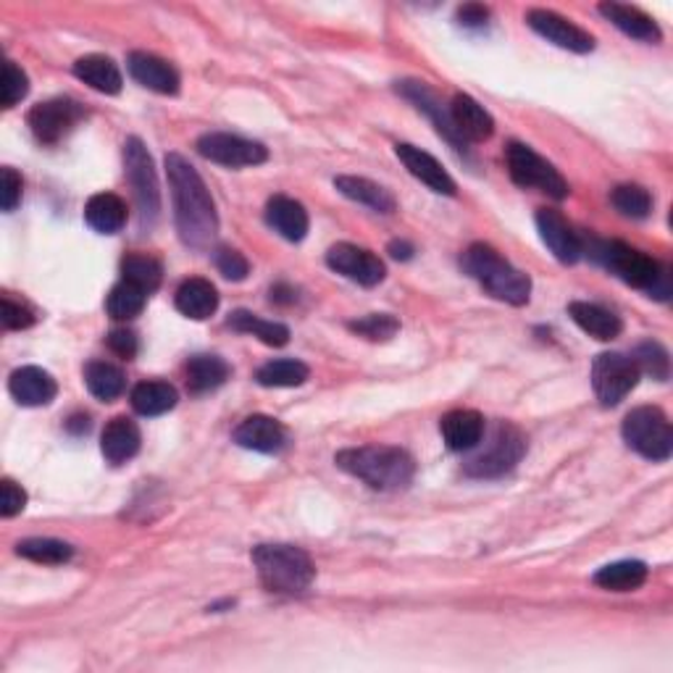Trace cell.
I'll return each mask as SVG.
<instances>
[{
    "label": "cell",
    "instance_id": "47",
    "mask_svg": "<svg viewBox=\"0 0 673 673\" xmlns=\"http://www.w3.org/2000/svg\"><path fill=\"white\" fill-rule=\"evenodd\" d=\"M37 321V316L32 314V308L24 303H14L9 295L3 297V327L5 329H29Z\"/></svg>",
    "mask_w": 673,
    "mask_h": 673
},
{
    "label": "cell",
    "instance_id": "31",
    "mask_svg": "<svg viewBox=\"0 0 673 673\" xmlns=\"http://www.w3.org/2000/svg\"><path fill=\"white\" fill-rule=\"evenodd\" d=\"M592 581L607 592H634L647 581V566L642 560L607 563L592 576Z\"/></svg>",
    "mask_w": 673,
    "mask_h": 673
},
{
    "label": "cell",
    "instance_id": "2",
    "mask_svg": "<svg viewBox=\"0 0 673 673\" xmlns=\"http://www.w3.org/2000/svg\"><path fill=\"white\" fill-rule=\"evenodd\" d=\"M334 463L345 474L366 482L371 489L398 492L405 489L416 476V461L403 448L394 445H364L336 452Z\"/></svg>",
    "mask_w": 673,
    "mask_h": 673
},
{
    "label": "cell",
    "instance_id": "39",
    "mask_svg": "<svg viewBox=\"0 0 673 673\" xmlns=\"http://www.w3.org/2000/svg\"><path fill=\"white\" fill-rule=\"evenodd\" d=\"M145 300H147V295L142 293L140 287H134V284L121 280L111 290V295H108L106 310H108V316H111V319H116V321H129V319H134V316L142 314V308H145Z\"/></svg>",
    "mask_w": 673,
    "mask_h": 673
},
{
    "label": "cell",
    "instance_id": "42",
    "mask_svg": "<svg viewBox=\"0 0 673 673\" xmlns=\"http://www.w3.org/2000/svg\"><path fill=\"white\" fill-rule=\"evenodd\" d=\"M351 332L371 342H387L400 332V321L392 314H368L364 319L351 321Z\"/></svg>",
    "mask_w": 673,
    "mask_h": 673
},
{
    "label": "cell",
    "instance_id": "40",
    "mask_svg": "<svg viewBox=\"0 0 673 673\" xmlns=\"http://www.w3.org/2000/svg\"><path fill=\"white\" fill-rule=\"evenodd\" d=\"M611 203L621 216L634 219V222H642L652 211L650 192L639 185H618L616 190L611 192Z\"/></svg>",
    "mask_w": 673,
    "mask_h": 673
},
{
    "label": "cell",
    "instance_id": "14",
    "mask_svg": "<svg viewBox=\"0 0 673 673\" xmlns=\"http://www.w3.org/2000/svg\"><path fill=\"white\" fill-rule=\"evenodd\" d=\"M527 24L536 35L545 37L547 43L558 45L563 50H571V54H589V50H594V37L587 29L568 22L566 16L555 14V11L532 9L527 14Z\"/></svg>",
    "mask_w": 673,
    "mask_h": 673
},
{
    "label": "cell",
    "instance_id": "37",
    "mask_svg": "<svg viewBox=\"0 0 673 673\" xmlns=\"http://www.w3.org/2000/svg\"><path fill=\"white\" fill-rule=\"evenodd\" d=\"M121 280L140 287L142 293L151 295L161 287V280H164V269L161 263L151 256H140V252H132L121 261Z\"/></svg>",
    "mask_w": 673,
    "mask_h": 673
},
{
    "label": "cell",
    "instance_id": "20",
    "mask_svg": "<svg viewBox=\"0 0 673 673\" xmlns=\"http://www.w3.org/2000/svg\"><path fill=\"white\" fill-rule=\"evenodd\" d=\"M235 442L245 450L256 452H280L287 445V429L271 416H248L243 424L235 429Z\"/></svg>",
    "mask_w": 673,
    "mask_h": 673
},
{
    "label": "cell",
    "instance_id": "25",
    "mask_svg": "<svg viewBox=\"0 0 673 673\" xmlns=\"http://www.w3.org/2000/svg\"><path fill=\"white\" fill-rule=\"evenodd\" d=\"M174 303H177V310L187 316V319L205 321L216 314L219 293L209 280L192 276V280L179 284L177 295H174Z\"/></svg>",
    "mask_w": 673,
    "mask_h": 673
},
{
    "label": "cell",
    "instance_id": "8",
    "mask_svg": "<svg viewBox=\"0 0 673 673\" xmlns=\"http://www.w3.org/2000/svg\"><path fill=\"white\" fill-rule=\"evenodd\" d=\"M125 168L129 187H132L134 203H138L140 211V224L153 226L161 211V190L153 158L140 138H129L125 142Z\"/></svg>",
    "mask_w": 673,
    "mask_h": 673
},
{
    "label": "cell",
    "instance_id": "27",
    "mask_svg": "<svg viewBox=\"0 0 673 673\" xmlns=\"http://www.w3.org/2000/svg\"><path fill=\"white\" fill-rule=\"evenodd\" d=\"M600 14H603L613 27L624 32V35L634 37V40H642V43L660 40V27L656 24V19L647 16L645 11L634 9V5L600 3Z\"/></svg>",
    "mask_w": 673,
    "mask_h": 673
},
{
    "label": "cell",
    "instance_id": "22",
    "mask_svg": "<svg viewBox=\"0 0 673 673\" xmlns=\"http://www.w3.org/2000/svg\"><path fill=\"white\" fill-rule=\"evenodd\" d=\"M452 125L465 142H484L495 134V119H492L487 108L482 103L471 98V95H456L450 106Z\"/></svg>",
    "mask_w": 673,
    "mask_h": 673
},
{
    "label": "cell",
    "instance_id": "26",
    "mask_svg": "<svg viewBox=\"0 0 673 673\" xmlns=\"http://www.w3.org/2000/svg\"><path fill=\"white\" fill-rule=\"evenodd\" d=\"M568 316H571L576 327L581 329V332H587L589 336H594V340L600 342H611L616 340L621 334V329H624V323L613 310H607L603 306H598V303H585V300H576L568 306Z\"/></svg>",
    "mask_w": 673,
    "mask_h": 673
},
{
    "label": "cell",
    "instance_id": "13",
    "mask_svg": "<svg viewBox=\"0 0 673 673\" xmlns=\"http://www.w3.org/2000/svg\"><path fill=\"white\" fill-rule=\"evenodd\" d=\"M82 116L84 111L76 101L54 98V101L37 103V106L29 111L27 121H29L32 134H35L37 140L45 142V145H54V142L67 138Z\"/></svg>",
    "mask_w": 673,
    "mask_h": 673
},
{
    "label": "cell",
    "instance_id": "24",
    "mask_svg": "<svg viewBox=\"0 0 673 673\" xmlns=\"http://www.w3.org/2000/svg\"><path fill=\"white\" fill-rule=\"evenodd\" d=\"M439 432H442L445 445L452 452H465L479 448L484 437V418L476 411H450L448 416L439 421Z\"/></svg>",
    "mask_w": 673,
    "mask_h": 673
},
{
    "label": "cell",
    "instance_id": "17",
    "mask_svg": "<svg viewBox=\"0 0 673 673\" xmlns=\"http://www.w3.org/2000/svg\"><path fill=\"white\" fill-rule=\"evenodd\" d=\"M127 69L134 82L142 84V87L153 90V93L158 95H177L179 84H182L179 71L174 69L172 63L153 54H145V50H134V54H129Z\"/></svg>",
    "mask_w": 673,
    "mask_h": 673
},
{
    "label": "cell",
    "instance_id": "45",
    "mask_svg": "<svg viewBox=\"0 0 673 673\" xmlns=\"http://www.w3.org/2000/svg\"><path fill=\"white\" fill-rule=\"evenodd\" d=\"M24 505H27V492H24L14 479H3V484H0V516L3 519H14L24 510Z\"/></svg>",
    "mask_w": 673,
    "mask_h": 673
},
{
    "label": "cell",
    "instance_id": "4",
    "mask_svg": "<svg viewBox=\"0 0 673 673\" xmlns=\"http://www.w3.org/2000/svg\"><path fill=\"white\" fill-rule=\"evenodd\" d=\"M463 269L497 300L508 306H527L532 295V280L513 263H508L492 245L474 243L463 252Z\"/></svg>",
    "mask_w": 673,
    "mask_h": 673
},
{
    "label": "cell",
    "instance_id": "28",
    "mask_svg": "<svg viewBox=\"0 0 673 673\" xmlns=\"http://www.w3.org/2000/svg\"><path fill=\"white\" fill-rule=\"evenodd\" d=\"M74 76L87 87L98 90L103 95H119L121 93V71L108 56H82L74 63Z\"/></svg>",
    "mask_w": 673,
    "mask_h": 673
},
{
    "label": "cell",
    "instance_id": "33",
    "mask_svg": "<svg viewBox=\"0 0 673 673\" xmlns=\"http://www.w3.org/2000/svg\"><path fill=\"white\" fill-rule=\"evenodd\" d=\"M229 364H226L224 358H219V355H196V358H190V364H187V387L196 394L219 390V387L229 379Z\"/></svg>",
    "mask_w": 673,
    "mask_h": 673
},
{
    "label": "cell",
    "instance_id": "10",
    "mask_svg": "<svg viewBox=\"0 0 673 673\" xmlns=\"http://www.w3.org/2000/svg\"><path fill=\"white\" fill-rule=\"evenodd\" d=\"M639 368L631 355L603 353L592 364V387L605 408L618 405L639 381Z\"/></svg>",
    "mask_w": 673,
    "mask_h": 673
},
{
    "label": "cell",
    "instance_id": "44",
    "mask_svg": "<svg viewBox=\"0 0 673 673\" xmlns=\"http://www.w3.org/2000/svg\"><path fill=\"white\" fill-rule=\"evenodd\" d=\"M213 261H216L219 274H222L224 280H229V282L248 280L250 263H248V258H245L239 250H235V248H216V252H213Z\"/></svg>",
    "mask_w": 673,
    "mask_h": 673
},
{
    "label": "cell",
    "instance_id": "11",
    "mask_svg": "<svg viewBox=\"0 0 673 673\" xmlns=\"http://www.w3.org/2000/svg\"><path fill=\"white\" fill-rule=\"evenodd\" d=\"M198 153L205 161L222 164L229 168H245V166H261L269 161L267 145L256 140H245L239 134L229 132H209L198 140Z\"/></svg>",
    "mask_w": 673,
    "mask_h": 673
},
{
    "label": "cell",
    "instance_id": "34",
    "mask_svg": "<svg viewBox=\"0 0 673 673\" xmlns=\"http://www.w3.org/2000/svg\"><path fill=\"white\" fill-rule=\"evenodd\" d=\"M229 327L235 329V332L258 336L263 345L271 347H282L290 342V329L284 327V323L261 319V316L250 314V310H235V314L229 316Z\"/></svg>",
    "mask_w": 673,
    "mask_h": 673
},
{
    "label": "cell",
    "instance_id": "3",
    "mask_svg": "<svg viewBox=\"0 0 673 673\" xmlns=\"http://www.w3.org/2000/svg\"><path fill=\"white\" fill-rule=\"evenodd\" d=\"M589 256L598 263H603L607 271L624 280L631 287L645 290L650 297L658 300H669L671 295V282L669 271L660 267L658 261H652L645 252L629 248V245L616 243V239H589Z\"/></svg>",
    "mask_w": 673,
    "mask_h": 673
},
{
    "label": "cell",
    "instance_id": "23",
    "mask_svg": "<svg viewBox=\"0 0 673 673\" xmlns=\"http://www.w3.org/2000/svg\"><path fill=\"white\" fill-rule=\"evenodd\" d=\"M267 222L287 243H300L308 235V211L295 198L274 196L267 203Z\"/></svg>",
    "mask_w": 673,
    "mask_h": 673
},
{
    "label": "cell",
    "instance_id": "36",
    "mask_svg": "<svg viewBox=\"0 0 673 673\" xmlns=\"http://www.w3.org/2000/svg\"><path fill=\"white\" fill-rule=\"evenodd\" d=\"M310 377V368L297 358H276L263 364L256 371V381L261 387H300Z\"/></svg>",
    "mask_w": 673,
    "mask_h": 673
},
{
    "label": "cell",
    "instance_id": "35",
    "mask_svg": "<svg viewBox=\"0 0 673 673\" xmlns=\"http://www.w3.org/2000/svg\"><path fill=\"white\" fill-rule=\"evenodd\" d=\"M84 385H87V390L98 400H103V403H111V400L125 392L127 379L119 366L108 364V361H93V364H87V368H84Z\"/></svg>",
    "mask_w": 673,
    "mask_h": 673
},
{
    "label": "cell",
    "instance_id": "50",
    "mask_svg": "<svg viewBox=\"0 0 673 673\" xmlns=\"http://www.w3.org/2000/svg\"><path fill=\"white\" fill-rule=\"evenodd\" d=\"M413 245L405 243V239H394V243H390V256L398 258V261H411L413 258Z\"/></svg>",
    "mask_w": 673,
    "mask_h": 673
},
{
    "label": "cell",
    "instance_id": "32",
    "mask_svg": "<svg viewBox=\"0 0 673 673\" xmlns=\"http://www.w3.org/2000/svg\"><path fill=\"white\" fill-rule=\"evenodd\" d=\"M179 394L174 390L168 381H140L138 387L132 390V408L140 413V416H164V413L172 411L177 405Z\"/></svg>",
    "mask_w": 673,
    "mask_h": 673
},
{
    "label": "cell",
    "instance_id": "7",
    "mask_svg": "<svg viewBox=\"0 0 673 673\" xmlns=\"http://www.w3.org/2000/svg\"><path fill=\"white\" fill-rule=\"evenodd\" d=\"M505 161H508L510 179L523 190H540L553 200H566L568 192H571L558 168L523 142H510L508 151H505Z\"/></svg>",
    "mask_w": 673,
    "mask_h": 673
},
{
    "label": "cell",
    "instance_id": "43",
    "mask_svg": "<svg viewBox=\"0 0 673 673\" xmlns=\"http://www.w3.org/2000/svg\"><path fill=\"white\" fill-rule=\"evenodd\" d=\"M29 93V80L14 61H5L3 67V84H0V103L3 108H14L16 103H22Z\"/></svg>",
    "mask_w": 673,
    "mask_h": 673
},
{
    "label": "cell",
    "instance_id": "16",
    "mask_svg": "<svg viewBox=\"0 0 673 673\" xmlns=\"http://www.w3.org/2000/svg\"><path fill=\"white\" fill-rule=\"evenodd\" d=\"M536 229H540L542 243L547 245V250L558 258L560 263L571 267L585 256V239L574 232V226L553 209H540L536 211Z\"/></svg>",
    "mask_w": 673,
    "mask_h": 673
},
{
    "label": "cell",
    "instance_id": "46",
    "mask_svg": "<svg viewBox=\"0 0 673 673\" xmlns=\"http://www.w3.org/2000/svg\"><path fill=\"white\" fill-rule=\"evenodd\" d=\"M0 200H3V211H14L22 200V177L11 166H3L0 172Z\"/></svg>",
    "mask_w": 673,
    "mask_h": 673
},
{
    "label": "cell",
    "instance_id": "21",
    "mask_svg": "<svg viewBox=\"0 0 673 673\" xmlns=\"http://www.w3.org/2000/svg\"><path fill=\"white\" fill-rule=\"evenodd\" d=\"M140 442H142V437H140L138 424L127 416H116L108 421L106 429H103L101 452L111 465H121L138 456Z\"/></svg>",
    "mask_w": 673,
    "mask_h": 673
},
{
    "label": "cell",
    "instance_id": "49",
    "mask_svg": "<svg viewBox=\"0 0 673 673\" xmlns=\"http://www.w3.org/2000/svg\"><path fill=\"white\" fill-rule=\"evenodd\" d=\"M487 19H489V9L482 3H465L458 9V24H463V27H469V29L484 27Z\"/></svg>",
    "mask_w": 673,
    "mask_h": 673
},
{
    "label": "cell",
    "instance_id": "9",
    "mask_svg": "<svg viewBox=\"0 0 673 673\" xmlns=\"http://www.w3.org/2000/svg\"><path fill=\"white\" fill-rule=\"evenodd\" d=\"M527 452V437L513 424H500L492 432L487 448L465 463V474L476 479H495L516 469Z\"/></svg>",
    "mask_w": 673,
    "mask_h": 673
},
{
    "label": "cell",
    "instance_id": "5",
    "mask_svg": "<svg viewBox=\"0 0 673 673\" xmlns=\"http://www.w3.org/2000/svg\"><path fill=\"white\" fill-rule=\"evenodd\" d=\"M252 563L261 585L276 594H303L316 579L310 555L295 545H258Z\"/></svg>",
    "mask_w": 673,
    "mask_h": 673
},
{
    "label": "cell",
    "instance_id": "12",
    "mask_svg": "<svg viewBox=\"0 0 673 673\" xmlns=\"http://www.w3.org/2000/svg\"><path fill=\"white\" fill-rule=\"evenodd\" d=\"M327 267L345 276V280L361 284V287H377L387 276V269L379 256L351 243L332 245L327 252Z\"/></svg>",
    "mask_w": 673,
    "mask_h": 673
},
{
    "label": "cell",
    "instance_id": "15",
    "mask_svg": "<svg viewBox=\"0 0 673 673\" xmlns=\"http://www.w3.org/2000/svg\"><path fill=\"white\" fill-rule=\"evenodd\" d=\"M398 93L403 95V98H408L413 103V106L418 108V111H424L426 116L432 119V125H435V129L439 134H442L445 140L450 142L452 147H456L458 153H469V142H465L461 138V132H458L456 125H452V116H450V108H445L442 103H439L437 93L429 87V84L424 82H398Z\"/></svg>",
    "mask_w": 673,
    "mask_h": 673
},
{
    "label": "cell",
    "instance_id": "1",
    "mask_svg": "<svg viewBox=\"0 0 673 673\" xmlns=\"http://www.w3.org/2000/svg\"><path fill=\"white\" fill-rule=\"evenodd\" d=\"M166 172L168 185H172L174 219H177L179 237H182L187 248H209L213 239H216L219 216L203 177L179 153L166 155Z\"/></svg>",
    "mask_w": 673,
    "mask_h": 673
},
{
    "label": "cell",
    "instance_id": "6",
    "mask_svg": "<svg viewBox=\"0 0 673 673\" xmlns=\"http://www.w3.org/2000/svg\"><path fill=\"white\" fill-rule=\"evenodd\" d=\"M624 432L626 445L634 452L647 458V461H669L673 452V432L669 418L660 408L642 405L634 408L629 416L624 418Z\"/></svg>",
    "mask_w": 673,
    "mask_h": 673
},
{
    "label": "cell",
    "instance_id": "19",
    "mask_svg": "<svg viewBox=\"0 0 673 673\" xmlns=\"http://www.w3.org/2000/svg\"><path fill=\"white\" fill-rule=\"evenodd\" d=\"M9 392L19 405L40 408L54 403L58 394L56 379L40 366H22L11 374Z\"/></svg>",
    "mask_w": 673,
    "mask_h": 673
},
{
    "label": "cell",
    "instance_id": "38",
    "mask_svg": "<svg viewBox=\"0 0 673 673\" xmlns=\"http://www.w3.org/2000/svg\"><path fill=\"white\" fill-rule=\"evenodd\" d=\"M16 553L32 563H43V566H61L69 563L74 555V547L69 542L50 540V536H32L16 545Z\"/></svg>",
    "mask_w": 673,
    "mask_h": 673
},
{
    "label": "cell",
    "instance_id": "41",
    "mask_svg": "<svg viewBox=\"0 0 673 673\" xmlns=\"http://www.w3.org/2000/svg\"><path fill=\"white\" fill-rule=\"evenodd\" d=\"M634 364H637L639 371H645L647 377H652L658 381H665L671 374L669 351H665L660 342H652V340H647L637 347V353H634Z\"/></svg>",
    "mask_w": 673,
    "mask_h": 673
},
{
    "label": "cell",
    "instance_id": "30",
    "mask_svg": "<svg viewBox=\"0 0 673 673\" xmlns=\"http://www.w3.org/2000/svg\"><path fill=\"white\" fill-rule=\"evenodd\" d=\"M334 187L345 198H351L361 205H368V209L377 213H392L398 209V200H394L392 192L366 177H336Z\"/></svg>",
    "mask_w": 673,
    "mask_h": 673
},
{
    "label": "cell",
    "instance_id": "48",
    "mask_svg": "<svg viewBox=\"0 0 673 673\" xmlns=\"http://www.w3.org/2000/svg\"><path fill=\"white\" fill-rule=\"evenodd\" d=\"M108 347L119 355V358L132 361L134 355H138V334L129 332V329H114L111 334H108Z\"/></svg>",
    "mask_w": 673,
    "mask_h": 673
},
{
    "label": "cell",
    "instance_id": "29",
    "mask_svg": "<svg viewBox=\"0 0 673 673\" xmlns=\"http://www.w3.org/2000/svg\"><path fill=\"white\" fill-rule=\"evenodd\" d=\"M84 222L98 235H116L127 224V203L114 192H98L84 205Z\"/></svg>",
    "mask_w": 673,
    "mask_h": 673
},
{
    "label": "cell",
    "instance_id": "18",
    "mask_svg": "<svg viewBox=\"0 0 673 673\" xmlns=\"http://www.w3.org/2000/svg\"><path fill=\"white\" fill-rule=\"evenodd\" d=\"M394 153H398V158L403 161V166L408 168V172H411L416 179H421V182L429 187V190L439 192V196H450V198L458 192L452 177L445 172L442 164H439L432 153L421 151V147L416 145H408V142H398V145H394Z\"/></svg>",
    "mask_w": 673,
    "mask_h": 673
}]
</instances>
